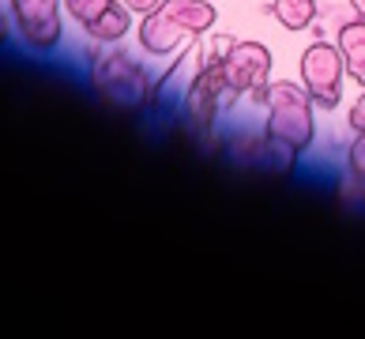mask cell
<instances>
[{
	"label": "cell",
	"mask_w": 365,
	"mask_h": 339,
	"mask_svg": "<svg viewBox=\"0 0 365 339\" xmlns=\"http://www.w3.org/2000/svg\"><path fill=\"white\" fill-rule=\"evenodd\" d=\"M215 19H219L215 0H162L140 23V46L151 57H170L181 46L196 42L200 34H207Z\"/></svg>",
	"instance_id": "cell-1"
},
{
	"label": "cell",
	"mask_w": 365,
	"mask_h": 339,
	"mask_svg": "<svg viewBox=\"0 0 365 339\" xmlns=\"http://www.w3.org/2000/svg\"><path fill=\"white\" fill-rule=\"evenodd\" d=\"M264 136L287 151H305L317 136V121H313V98L302 84L279 79L267 87V125Z\"/></svg>",
	"instance_id": "cell-2"
},
{
	"label": "cell",
	"mask_w": 365,
	"mask_h": 339,
	"mask_svg": "<svg viewBox=\"0 0 365 339\" xmlns=\"http://www.w3.org/2000/svg\"><path fill=\"white\" fill-rule=\"evenodd\" d=\"M222 79H226V98L252 94L267 102L272 87V49L264 42H234L222 61Z\"/></svg>",
	"instance_id": "cell-3"
},
{
	"label": "cell",
	"mask_w": 365,
	"mask_h": 339,
	"mask_svg": "<svg viewBox=\"0 0 365 339\" xmlns=\"http://www.w3.org/2000/svg\"><path fill=\"white\" fill-rule=\"evenodd\" d=\"M343 79H346V64H343L339 46L313 42L302 53V87L309 91L313 106L335 110L343 102Z\"/></svg>",
	"instance_id": "cell-4"
},
{
	"label": "cell",
	"mask_w": 365,
	"mask_h": 339,
	"mask_svg": "<svg viewBox=\"0 0 365 339\" xmlns=\"http://www.w3.org/2000/svg\"><path fill=\"white\" fill-rule=\"evenodd\" d=\"M91 84L117 106H140L147 94H151V87H147V72L120 49L106 53V57L94 64Z\"/></svg>",
	"instance_id": "cell-5"
},
{
	"label": "cell",
	"mask_w": 365,
	"mask_h": 339,
	"mask_svg": "<svg viewBox=\"0 0 365 339\" xmlns=\"http://www.w3.org/2000/svg\"><path fill=\"white\" fill-rule=\"evenodd\" d=\"M61 0H8V16L16 19L26 49L49 53L61 46Z\"/></svg>",
	"instance_id": "cell-6"
},
{
	"label": "cell",
	"mask_w": 365,
	"mask_h": 339,
	"mask_svg": "<svg viewBox=\"0 0 365 339\" xmlns=\"http://www.w3.org/2000/svg\"><path fill=\"white\" fill-rule=\"evenodd\" d=\"M226 94V79H222V64H200L192 84L185 91V117L196 132H207L215 125L219 102Z\"/></svg>",
	"instance_id": "cell-7"
},
{
	"label": "cell",
	"mask_w": 365,
	"mask_h": 339,
	"mask_svg": "<svg viewBox=\"0 0 365 339\" xmlns=\"http://www.w3.org/2000/svg\"><path fill=\"white\" fill-rule=\"evenodd\" d=\"M335 46L343 53V64H346V79L365 87V19L354 16L339 23V34H335Z\"/></svg>",
	"instance_id": "cell-8"
},
{
	"label": "cell",
	"mask_w": 365,
	"mask_h": 339,
	"mask_svg": "<svg viewBox=\"0 0 365 339\" xmlns=\"http://www.w3.org/2000/svg\"><path fill=\"white\" fill-rule=\"evenodd\" d=\"M83 31L94 38V42H106V46H113V42H120L128 31H132V11L120 4V0H113L110 8L102 11V16H94Z\"/></svg>",
	"instance_id": "cell-9"
},
{
	"label": "cell",
	"mask_w": 365,
	"mask_h": 339,
	"mask_svg": "<svg viewBox=\"0 0 365 339\" xmlns=\"http://www.w3.org/2000/svg\"><path fill=\"white\" fill-rule=\"evenodd\" d=\"M275 19L282 23V31H305V26H313L317 19V0H275L272 4Z\"/></svg>",
	"instance_id": "cell-10"
},
{
	"label": "cell",
	"mask_w": 365,
	"mask_h": 339,
	"mask_svg": "<svg viewBox=\"0 0 365 339\" xmlns=\"http://www.w3.org/2000/svg\"><path fill=\"white\" fill-rule=\"evenodd\" d=\"M110 4H113V0H64V11H68L79 26H87L94 16H102Z\"/></svg>",
	"instance_id": "cell-11"
},
{
	"label": "cell",
	"mask_w": 365,
	"mask_h": 339,
	"mask_svg": "<svg viewBox=\"0 0 365 339\" xmlns=\"http://www.w3.org/2000/svg\"><path fill=\"white\" fill-rule=\"evenodd\" d=\"M346 166H350V173H354L358 181H365V132H358V136H354V143H350Z\"/></svg>",
	"instance_id": "cell-12"
},
{
	"label": "cell",
	"mask_w": 365,
	"mask_h": 339,
	"mask_svg": "<svg viewBox=\"0 0 365 339\" xmlns=\"http://www.w3.org/2000/svg\"><path fill=\"white\" fill-rule=\"evenodd\" d=\"M346 125H350V132H365V87H361V94L354 98V106H350V113H346Z\"/></svg>",
	"instance_id": "cell-13"
},
{
	"label": "cell",
	"mask_w": 365,
	"mask_h": 339,
	"mask_svg": "<svg viewBox=\"0 0 365 339\" xmlns=\"http://www.w3.org/2000/svg\"><path fill=\"white\" fill-rule=\"evenodd\" d=\"M120 4H125L128 11H136V16H147V11H155L162 0H120Z\"/></svg>",
	"instance_id": "cell-14"
},
{
	"label": "cell",
	"mask_w": 365,
	"mask_h": 339,
	"mask_svg": "<svg viewBox=\"0 0 365 339\" xmlns=\"http://www.w3.org/2000/svg\"><path fill=\"white\" fill-rule=\"evenodd\" d=\"M350 8H354V16L365 19V0H350Z\"/></svg>",
	"instance_id": "cell-15"
},
{
	"label": "cell",
	"mask_w": 365,
	"mask_h": 339,
	"mask_svg": "<svg viewBox=\"0 0 365 339\" xmlns=\"http://www.w3.org/2000/svg\"><path fill=\"white\" fill-rule=\"evenodd\" d=\"M8 34V19H4V11H0V38Z\"/></svg>",
	"instance_id": "cell-16"
}]
</instances>
